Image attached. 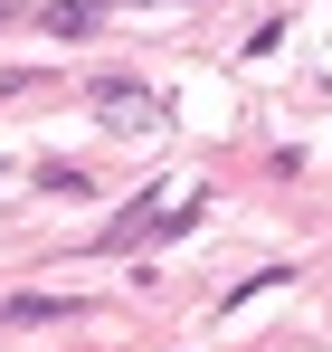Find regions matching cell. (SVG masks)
<instances>
[{"label":"cell","instance_id":"1","mask_svg":"<svg viewBox=\"0 0 332 352\" xmlns=\"http://www.w3.org/2000/svg\"><path fill=\"white\" fill-rule=\"evenodd\" d=\"M190 219H200V190H190V200H162V190H152V200H133L123 219H105L95 248H105V257H133V248H152V238H180Z\"/></svg>","mask_w":332,"mask_h":352},{"label":"cell","instance_id":"2","mask_svg":"<svg viewBox=\"0 0 332 352\" xmlns=\"http://www.w3.org/2000/svg\"><path fill=\"white\" fill-rule=\"evenodd\" d=\"M86 105H95V124H114V133H162V115H171L143 76H95V96H86Z\"/></svg>","mask_w":332,"mask_h":352},{"label":"cell","instance_id":"3","mask_svg":"<svg viewBox=\"0 0 332 352\" xmlns=\"http://www.w3.org/2000/svg\"><path fill=\"white\" fill-rule=\"evenodd\" d=\"M86 295H0V324H76Z\"/></svg>","mask_w":332,"mask_h":352},{"label":"cell","instance_id":"4","mask_svg":"<svg viewBox=\"0 0 332 352\" xmlns=\"http://www.w3.org/2000/svg\"><path fill=\"white\" fill-rule=\"evenodd\" d=\"M105 10H114V0H38V19H48L57 38H86V29H95Z\"/></svg>","mask_w":332,"mask_h":352},{"label":"cell","instance_id":"5","mask_svg":"<svg viewBox=\"0 0 332 352\" xmlns=\"http://www.w3.org/2000/svg\"><path fill=\"white\" fill-rule=\"evenodd\" d=\"M38 190H57V200H86V172H76V162H38Z\"/></svg>","mask_w":332,"mask_h":352},{"label":"cell","instance_id":"6","mask_svg":"<svg viewBox=\"0 0 332 352\" xmlns=\"http://www.w3.org/2000/svg\"><path fill=\"white\" fill-rule=\"evenodd\" d=\"M0 19H38V0H0Z\"/></svg>","mask_w":332,"mask_h":352}]
</instances>
